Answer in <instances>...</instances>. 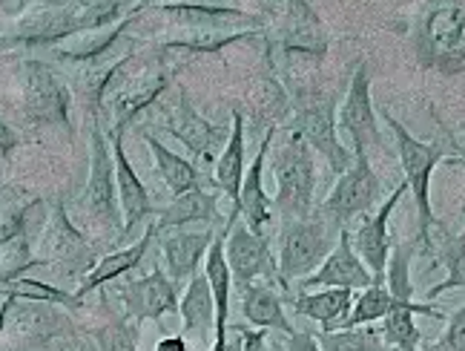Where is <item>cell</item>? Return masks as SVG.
Masks as SVG:
<instances>
[{
	"label": "cell",
	"instance_id": "6da1fadb",
	"mask_svg": "<svg viewBox=\"0 0 465 351\" xmlns=\"http://www.w3.org/2000/svg\"><path fill=\"white\" fill-rule=\"evenodd\" d=\"M264 52L276 81L288 90V61L293 55H313L322 61L328 52V32L308 0H267L264 9Z\"/></svg>",
	"mask_w": 465,
	"mask_h": 351
},
{
	"label": "cell",
	"instance_id": "7a4b0ae2",
	"mask_svg": "<svg viewBox=\"0 0 465 351\" xmlns=\"http://www.w3.org/2000/svg\"><path fill=\"white\" fill-rule=\"evenodd\" d=\"M342 227L345 225H339L322 207H313L308 216H299V219H282L276 259H279V276H282L284 296L291 294V286L311 276L322 262L328 259V254L336 248Z\"/></svg>",
	"mask_w": 465,
	"mask_h": 351
},
{
	"label": "cell",
	"instance_id": "3957f363",
	"mask_svg": "<svg viewBox=\"0 0 465 351\" xmlns=\"http://www.w3.org/2000/svg\"><path fill=\"white\" fill-rule=\"evenodd\" d=\"M175 21L155 35L158 46L184 49L193 55H213L230 44L250 41L264 32V21L256 15H210V12H170Z\"/></svg>",
	"mask_w": 465,
	"mask_h": 351
},
{
	"label": "cell",
	"instance_id": "277c9868",
	"mask_svg": "<svg viewBox=\"0 0 465 351\" xmlns=\"http://www.w3.org/2000/svg\"><path fill=\"white\" fill-rule=\"evenodd\" d=\"M271 170L276 179L273 207L282 219H299L313 210V193H316V167H313V150L296 130H288L284 142L271 155Z\"/></svg>",
	"mask_w": 465,
	"mask_h": 351
},
{
	"label": "cell",
	"instance_id": "5b68a950",
	"mask_svg": "<svg viewBox=\"0 0 465 351\" xmlns=\"http://www.w3.org/2000/svg\"><path fill=\"white\" fill-rule=\"evenodd\" d=\"M411 248L405 245H397L391 248V259H388V274H385V286L393 296V306L385 314L382 320V340L388 346H393L397 351H420V340L422 331L414 326L417 314H425V317H442V314L431 306L414 303V286H411Z\"/></svg>",
	"mask_w": 465,
	"mask_h": 351
},
{
	"label": "cell",
	"instance_id": "8992f818",
	"mask_svg": "<svg viewBox=\"0 0 465 351\" xmlns=\"http://www.w3.org/2000/svg\"><path fill=\"white\" fill-rule=\"evenodd\" d=\"M288 98H291V130H296L305 138L311 150L325 155V162L331 165L333 173L342 176L345 170H351L353 155L339 142L333 101L313 90H296V86L288 90Z\"/></svg>",
	"mask_w": 465,
	"mask_h": 351
},
{
	"label": "cell",
	"instance_id": "52a82bcc",
	"mask_svg": "<svg viewBox=\"0 0 465 351\" xmlns=\"http://www.w3.org/2000/svg\"><path fill=\"white\" fill-rule=\"evenodd\" d=\"M239 210H232L227 216V239H224V254L232 286L244 288L253 283H267L282 288L279 276V259L271 248V239L264 234H253L244 222H239ZM284 294V288H282Z\"/></svg>",
	"mask_w": 465,
	"mask_h": 351
},
{
	"label": "cell",
	"instance_id": "ba28073f",
	"mask_svg": "<svg viewBox=\"0 0 465 351\" xmlns=\"http://www.w3.org/2000/svg\"><path fill=\"white\" fill-rule=\"evenodd\" d=\"M385 125L393 130L397 135V150H400V162H402V170H405V182L408 187L414 190V199H417V207H420V239H428V231H431V225H437L434 219V210H431V196H428V187H431V173L434 167L449 159V150L442 145H434V142H420V138L411 135L397 118H391L388 113H382Z\"/></svg>",
	"mask_w": 465,
	"mask_h": 351
},
{
	"label": "cell",
	"instance_id": "9c48e42d",
	"mask_svg": "<svg viewBox=\"0 0 465 351\" xmlns=\"http://www.w3.org/2000/svg\"><path fill=\"white\" fill-rule=\"evenodd\" d=\"M24 113L38 125L69 127V86L61 73H55L46 61H24L17 69Z\"/></svg>",
	"mask_w": 465,
	"mask_h": 351
},
{
	"label": "cell",
	"instance_id": "30bf717a",
	"mask_svg": "<svg viewBox=\"0 0 465 351\" xmlns=\"http://www.w3.org/2000/svg\"><path fill=\"white\" fill-rule=\"evenodd\" d=\"M73 331H75V326L61 311V306L12 300L9 320H6L4 337L0 340H6L4 351H38L41 346L73 335Z\"/></svg>",
	"mask_w": 465,
	"mask_h": 351
},
{
	"label": "cell",
	"instance_id": "8fae6325",
	"mask_svg": "<svg viewBox=\"0 0 465 351\" xmlns=\"http://www.w3.org/2000/svg\"><path fill=\"white\" fill-rule=\"evenodd\" d=\"M170 78L173 73L161 61L141 66L138 73L124 78L110 95H104L106 115H110L106 133H124V127H127L141 110H147L150 104H155L170 90Z\"/></svg>",
	"mask_w": 465,
	"mask_h": 351
},
{
	"label": "cell",
	"instance_id": "7c38bea8",
	"mask_svg": "<svg viewBox=\"0 0 465 351\" xmlns=\"http://www.w3.org/2000/svg\"><path fill=\"white\" fill-rule=\"evenodd\" d=\"M380 193H382V182L373 173L368 153H353L351 170L339 176V182L319 207L331 214L339 225H348L351 219H362L380 202Z\"/></svg>",
	"mask_w": 465,
	"mask_h": 351
},
{
	"label": "cell",
	"instance_id": "4fadbf2b",
	"mask_svg": "<svg viewBox=\"0 0 465 351\" xmlns=\"http://www.w3.org/2000/svg\"><path fill=\"white\" fill-rule=\"evenodd\" d=\"M84 205L93 216L104 219L106 225L121 227L113 147L106 133H101L98 127H93V133H89V176L84 187Z\"/></svg>",
	"mask_w": 465,
	"mask_h": 351
},
{
	"label": "cell",
	"instance_id": "5bb4252c",
	"mask_svg": "<svg viewBox=\"0 0 465 351\" xmlns=\"http://www.w3.org/2000/svg\"><path fill=\"white\" fill-rule=\"evenodd\" d=\"M35 266H95L86 236L69 222L66 207L61 202L49 207L44 231L38 236V245H35Z\"/></svg>",
	"mask_w": 465,
	"mask_h": 351
},
{
	"label": "cell",
	"instance_id": "9a60e30c",
	"mask_svg": "<svg viewBox=\"0 0 465 351\" xmlns=\"http://www.w3.org/2000/svg\"><path fill=\"white\" fill-rule=\"evenodd\" d=\"M161 115H164V127L170 130V135L178 138L195 159H213V153L222 142V130L193 107L184 90H175V95H167L161 101Z\"/></svg>",
	"mask_w": 465,
	"mask_h": 351
},
{
	"label": "cell",
	"instance_id": "2e32d148",
	"mask_svg": "<svg viewBox=\"0 0 465 351\" xmlns=\"http://www.w3.org/2000/svg\"><path fill=\"white\" fill-rule=\"evenodd\" d=\"M336 127L353 142V153H368L371 147L382 145L377 113H373V104H371V78H368L365 64L353 69L348 95L336 113Z\"/></svg>",
	"mask_w": 465,
	"mask_h": 351
},
{
	"label": "cell",
	"instance_id": "e0dca14e",
	"mask_svg": "<svg viewBox=\"0 0 465 351\" xmlns=\"http://www.w3.org/2000/svg\"><path fill=\"white\" fill-rule=\"evenodd\" d=\"M371 286H373V274H371V268L362 262V256L353 251L351 231H348V227H342L336 248L328 254V259L322 262V266L311 276L299 279V283L291 286V288H299V291H319V288L365 291Z\"/></svg>",
	"mask_w": 465,
	"mask_h": 351
},
{
	"label": "cell",
	"instance_id": "ac0fdd59",
	"mask_svg": "<svg viewBox=\"0 0 465 351\" xmlns=\"http://www.w3.org/2000/svg\"><path fill=\"white\" fill-rule=\"evenodd\" d=\"M133 52H135V46L127 44V46L110 49V52H104V55H95L89 61L64 64V78H66L69 93H75L81 101L89 104V107H95L98 101H104L118 69L133 58Z\"/></svg>",
	"mask_w": 465,
	"mask_h": 351
},
{
	"label": "cell",
	"instance_id": "d6986e66",
	"mask_svg": "<svg viewBox=\"0 0 465 351\" xmlns=\"http://www.w3.org/2000/svg\"><path fill=\"white\" fill-rule=\"evenodd\" d=\"M118 300L127 308V317L135 323L161 320L164 314L178 311V291L164 268H155L153 274L133 279V283L118 288Z\"/></svg>",
	"mask_w": 465,
	"mask_h": 351
},
{
	"label": "cell",
	"instance_id": "ffe728a7",
	"mask_svg": "<svg viewBox=\"0 0 465 351\" xmlns=\"http://www.w3.org/2000/svg\"><path fill=\"white\" fill-rule=\"evenodd\" d=\"M213 239V227H173V231L164 234L161 239V259H164V274L173 279V286L178 288L182 283H190V279L199 274L202 259L207 256Z\"/></svg>",
	"mask_w": 465,
	"mask_h": 351
},
{
	"label": "cell",
	"instance_id": "44dd1931",
	"mask_svg": "<svg viewBox=\"0 0 465 351\" xmlns=\"http://www.w3.org/2000/svg\"><path fill=\"white\" fill-rule=\"evenodd\" d=\"M408 190V182H402L391 196L382 202V207L373 216H365V222L356 227V234H351L353 251L362 256V262L371 268L373 283H385L388 274V259H391V236H388V219L393 214V207L402 199V193Z\"/></svg>",
	"mask_w": 465,
	"mask_h": 351
},
{
	"label": "cell",
	"instance_id": "7402d4cb",
	"mask_svg": "<svg viewBox=\"0 0 465 351\" xmlns=\"http://www.w3.org/2000/svg\"><path fill=\"white\" fill-rule=\"evenodd\" d=\"M422 49L431 64L451 69L465 58V9L462 6H442L425 21L422 29Z\"/></svg>",
	"mask_w": 465,
	"mask_h": 351
},
{
	"label": "cell",
	"instance_id": "603a6c76",
	"mask_svg": "<svg viewBox=\"0 0 465 351\" xmlns=\"http://www.w3.org/2000/svg\"><path fill=\"white\" fill-rule=\"evenodd\" d=\"M279 127L271 125L259 145V153L256 159L250 162L244 179H242V193H239V202L232 210H239L242 222L250 227L253 234H264L267 231V222H271V210H273V199L264 193V185H262V170H264V162L267 155H271V147H273V138H276Z\"/></svg>",
	"mask_w": 465,
	"mask_h": 351
},
{
	"label": "cell",
	"instance_id": "cb8c5ba5",
	"mask_svg": "<svg viewBox=\"0 0 465 351\" xmlns=\"http://www.w3.org/2000/svg\"><path fill=\"white\" fill-rule=\"evenodd\" d=\"M178 314H182V323H184V337H190L195 346H202L210 351V346L216 343V300H213V291L204 271L195 274L182 300H178Z\"/></svg>",
	"mask_w": 465,
	"mask_h": 351
},
{
	"label": "cell",
	"instance_id": "d4e9b609",
	"mask_svg": "<svg viewBox=\"0 0 465 351\" xmlns=\"http://www.w3.org/2000/svg\"><path fill=\"white\" fill-rule=\"evenodd\" d=\"M113 147V162H115V190H118V207H121V234H130L133 227L144 219L153 205H150V193L144 182L138 179L127 153L121 145V133H106Z\"/></svg>",
	"mask_w": 465,
	"mask_h": 351
},
{
	"label": "cell",
	"instance_id": "484cf974",
	"mask_svg": "<svg viewBox=\"0 0 465 351\" xmlns=\"http://www.w3.org/2000/svg\"><path fill=\"white\" fill-rule=\"evenodd\" d=\"M135 15H138V9H133L130 15L115 17V21H106V24H98V26L78 29L73 35H66V38L49 44V52L58 61H64V64L89 61V58H95V55H104V52H110L115 46V41L121 38V32L130 26V21H133Z\"/></svg>",
	"mask_w": 465,
	"mask_h": 351
},
{
	"label": "cell",
	"instance_id": "4316f807",
	"mask_svg": "<svg viewBox=\"0 0 465 351\" xmlns=\"http://www.w3.org/2000/svg\"><path fill=\"white\" fill-rule=\"evenodd\" d=\"M288 303L299 317L316 320L322 331H339L345 326L356 296L351 288H319V291L288 294Z\"/></svg>",
	"mask_w": 465,
	"mask_h": 351
},
{
	"label": "cell",
	"instance_id": "83f0119b",
	"mask_svg": "<svg viewBox=\"0 0 465 351\" xmlns=\"http://www.w3.org/2000/svg\"><path fill=\"white\" fill-rule=\"evenodd\" d=\"M230 135L227 142L219 153L216 165H213V185L222 187L232 207L239 202V193H242V179L247 173V165H244V115L239 110L230 113Z\"/></svg>",
	"mask_w": 465,
	"mask_h": 351
},
{
	"label": "cell",
	"instance_id": "f1b7e54d",
	"mask_svg": "<svg viewBox=\"0 0 465 351\" xmlns=\"http://www.w3.org/2000/svg\"><path fill=\"white\" fill-rule=\"evenodd\" d=\"M279 291L282 288L276 286L253 283V286L239 288V296H242V311L250 326L264 328V331H282V337H284V335H291L293 326L288 320V314H284V300L279 296Z\"/></svg>",
	"mask_w": 465,
	"mask_h": 351
},
{
	"label": "cell",
	"instance_id": "f546056e",
	"mask_svg": "<svg viewBox=\"0 0 465 351\" xmlns=\"http://www.w3.org/2000/svg\"><path fill=\"white\" fill-rule=\"evenodd\" d=\"M219 214L216 193H207L204 187H190L184 193L173 196V202L161 210L155 219V231H173V227H190L195 222H213Z\"/></svg>",
	"mask_w": 465,
	"mask_h": 351
},
{
	"label": "cell",
	"instance_id": "4dcf8cb0",
	"mask_svg": "<svg viewBox=\"0 0 465 351\" xmlns=\"http://www.w3.org/2000/svg\"><path fill=\"white\" fill-rule=\"evenodd\" d=\"M153 236H155V222L147 227L144 236H141L135 245H130V248H124V251H115V254L101 256V259L95 262V266L84 274L81 288H78V294H75V296H84V294L95 291V288H101V286H106V283H113V279H118L121 274L133 271V268L138 266V262L144 259V254H147V248H150V239H153Z\"/></svg>",
	"mask_w": 465,
	"mask_h": 351
},
{
	"label": "cell",
	"instance_id": "1f68e13d",
	"mask_svg": "<svg viewBox=\"0 0 465 351\" xmlns=\"http://www.w3.org/2000/svg\"><path fill=\"white\" fill-rule=\"evenodd\" d=\"M144 142H147V147L153 153V162H155V170L161 176V182L167 185V190L173 193V196H178V193H184V190L199 185V170H195L193 162H187L184 155L167 150L150 133H144Z\"/></svg>",
	"mask_w": 465,
	"mask_h": 351
},
{
	"label": "cell",
	"instance_id": "d6a6232c",
	"mask_svg": "<svg viewBox=\"0 0 465 351\" xmlns=\"http://www.w3.org/2000/svg\"><path fill=\"white\" fill-rule=\"evenodd\" d=\"M316 340L325 351H397L382 340L380 328H339V331H316Z\"/></svg>",
	"mask_w": 465,
	"mask_h": 351
},
{
	"label": "cell",
	"instance_id": "836d02e7",
	"mask_svg": "<svg viewBox=\"0 0 465 351\" xmlns=\"http://www.w3.org/2000/svg\"><path fill=\"white\" fill-rule=\"evenodd\" d=\"M0 296H12V300H29V303H55L64 308H78L81 296L66 294L55 286L38 283V279H12V283L0 286Z\"/></svg>",
	"mask_w": 465,
	"mask_h": 351
},
{
	"label": "cell",
	"instance_id": "e575fe53",
	"mask_svg": "<svg viewBox=\"0 0 465 351\" xmlns=\"http://www.w3.org/2000/svg\"><path fill=\"white\" fill-rule=\"evenodd\" d=\"M391 306H393V296H391L388 286L385 283H373L371 288H365L360 296H356V303H353L342 328H360V326H368V323L385 320V314L391 311Z\"/></svg>",
	"mask_w": 465,
	"mask_h": 351
},
{
	"label": "cell",
	"instance_id": "d590c367",
	"mask_svg": "<svg viewBox=\"0 0 465 351\" xmlns=\"http://www.w3.org/2000/svg\"><path fill=\"white\" fill-rule=\"evenodd\" d=\"M440 259H442V266L449 268V276H445V283H440L437 288L428 291L431 300H434V296H440L442 291L465 288V231L460 236H445Z\"/></svg>",
	"mask_w": 465,
	"mask_h": 351
},
{
	"label": "cell",
	"instance_id": "8d00e7d4",
	"mask_svg": "<svg viewBox=\"0 0 465 351\" xmlns=\"http://www.w3.org/2000/svg\"><path fill=\"white\" fill-rule=\"evenodd\" d=\"M98 351H138V323L124 317L93 331Z\"/></svg>",
	"mask_w": 465,
	"mask_h": 351
},
{
	"label": "cell",
	"instance_id": "74e56055",
	"mask_svg": "<svg viewBox=\"0 0 465 351\" xmlns=\"http://www.w3.org/2000/svg\"><path fill=\"white\" fill-rule=\"evenodd\" d=\"M32 266H35V251L29 248V242L24 236L0 245V286L12 283V279H21V274Z\"/></svg>",
	"mask_w": 465,
	"mask_h": 351
},
{
	"label": "cell",
	"instance_id": "f35d334b",
	"mask_svg": "<svg viewBox=\"0 0 465 351\" xmlns=\"http://www.w3.org/2000/svg\"><path fill=\"white\" fill-rule=\"evenodd\" d=\"M35 205H38V199H24V196L0 202V245L24 236L26 216H29V210Z\"/></svg>",
	"mask_w": 465,
	"mask_h": 351
},
{
	"label": "cell",
	"instance_id": "ab89813d",
	"mask_svg": "<svg viewBox=\"0 0 465 351\" xmlns=\"http://www.w3.org/2000/svg\"><path fill=\"white\" fill-rule=\"evenodd\" d=\"M428 351H465V306L457 308V314L449 320L445 335Z\"/></svg>",
	"mask_w": 465,
	"mask_h": 351
},
{
	"label": "cell",
	"instance_id": "60d3db41",
	"mask_svg": "<svg viewBox=\"0 0 465 351\" xmlns=\"http://www.w3.org/2000/svg\"><path fill=\"white\" fill-rule=\"evenodd\" d=\"M282 346L284 351H325L313 331H299V328H293L291 335H284Z\"/></svg>",
	"mask_w": 465,
	"mask_h": 351
},
{
	"label": "cell",
	"instance_id": "b9f144b4",
	"mask_svg": "<svg viewBox=\"0 0 465 351\" xmlns=\"http://www.w3.org/2000/svg\"><path fill=\"white\" fill-rule=\"evenodd\" d=\"M232 331L239 335V340H242V346H239V351H264V346H267V331L264 328H247V326H232Z\"/></svg>",
	"mask_w": 465,
	"mask_h": 351
},
{
	"label": "cell",
	"instance_id": "7bdbcfd3",
	"mask_svg": "<svg viewBox=\"0 0 465 351\" xmlns=\"http://www.w3.org/2000/svg\"><path fill=\"white\" fill-rule=\"evenodd\" d=\"M17 147V135L0 121V155H6V153H12Z\"/></svg>",
	"mask_w": 465,
	"mask_h": 351
},
{
	"label": "cell",
	"instance_id": "ee69618b",
	"mask_svg": "<svg viewBox=\"0 0 465 351\" xmlns=\"http://www.w3.org/2000/svg\"><path fill=\"white\" fill-rule=\"evenodd\" d=\"M155 351H187V340L182 335H175V337H164V340H158Z\"/></svg>",
	"mask_w": 465,
	"mask_h": 351
},
{
	"label": "cell",
	"instance_id": "f6af8a7d",
	"mask_svg": "<svg viewBox=\"0 0 465 351\" xmlns=\"http://www.w3.org/2000/svg\"><path fill=\"white\" fill-rule=\"evenodd\" d=\"M9 308H12V300H9V296H4V300H0V337H4V328H6V320H9Z\"/></svg>",
	"mask_w": 465,
	"mask_h": 351
},
{
	"label": "cell",
	"instance_id": "bcb514c9",
	"mask_svg": "<svg viewBox=\"0 0 465 351\" xmlns=\"http://www.w3.org/2000/svg\"><path fill=\"white\" fill-rule=\"evenodd\" d=\"M210 351H230L227 348V337H216V343L210 346Z\"/></svg>",
	"mask_w": 465,
	"mask_h": 351
},
{
	"label": "cell",
	"instance_id": "7dc6e473",
	"mask_svg": "<svg viewBox=\"0 0 465 351\" xmlns=\"http://www.w3.org/2000/svg\"><path fill=\"white\" fill-rule=\"evenodd\" d=\"M12 4H15V6H17V12H21V9H24V6H26V4H29V0H12Z\"/></svg>",
	"mask_w": 465,
	"mask_h": 351
},
{
	"label": "cell",
	"instance_id": "c3c4849f",
	"mask_svg": "<svg viewBox=\"0 0 465 351\" xmlns=\"http://www.w3.org/2000/svg\"><path fill=\"white\" fill-rule=\"evenodd\" d=\"M271 351H284V346H282V343H273V346H271Z\"/></svg>",
	"mask_w": 465,
	"mask_h": 351
},
{
	"label": "cell",
	"instance_id": "681fc988",
	"mask_svg": "<svg viewBox=\"0 0 465 351\" xmlns=\"http://www.w3.org/2000/svg\"><path fill=\"white\" fill-rule=\"evenodd\" d=\"M460 162H462V165H465V155H460Z\"/></svg>",
	"mask_w": 465,
	"mask_h": 351
},
{
	"label": "cell",
	"instance_id": "f907efd6",
	"mask_svg": "<svg viewBox=\"0 0 465 351\" xmlns=\"http://www.w3.org/2000/svg\"><path fill=\"white\" fill-rule=\"evenodd\" d=\"M135 4H141V0H135Z\"/></svg>",
	"mask_w": 465,
	"mask_h": 351
}]
</instances>
